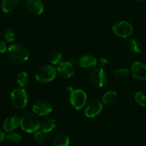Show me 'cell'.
Returning a JSON list of instances; mask_svg holds the SVG:
<instances>
[{
	"label": "cell",
	"mask_w": 146,
	"mask_h": 146,
	"mask_svg": "<svg viewBox=\"0 0 146 146\" xmlns=\"http://www.w3.org/2000/svg\"><path fill=\"white\" fill-rule=\"evenodd\" d=\"M7 56L9 59L15 64H22L29 58V52L21 44H13L8 48Z\"/></svg>",
	"instance_id": "cell-1"
},
{
	"label": "cell",
	"mask_w": 146,
	"mask_h": 146,
	"mask_svg": "<svg viewBox=\"0 0 146 146\" xmlns=\"http://www.w3.org/2000/svg\"><path fill=\"white\" fill-rule=\"evenodd\" d=\"M19 125L23 131L31 133L38 131L40 126V121L35 113H27L19 119Z\"/></svg>",
	"instance_id": "cell-2"
},
{
	"label": "cell",
	"mask_w": 146,
	"mask_h": 146,
	"mask_svg": "<svg viewBox=\"0 0 146 146\" xmlns=\"http://www.w3.org/2000/svg\"><path fill=\"white\" fill-rule=\"evenodd\" d=\"M56 69L50 65H45L39 68L35 74V78L40 83H49L56 77Z\"/></svg>",
	"instance_id": "cell-3"
},
{
	"label": "cell",
	"mask_w": 146,
	"mask_h": 146,
	"mask_svg": "<svg viewBox=\"0 0 146 146\" xmlns=\"http://www.w3.org/2000/svg\"><path fill=\"white\" fill-rule=\"evenodd\" d=\"M11 101L17 108H24L28 103V95L24 88H17L11 94Z\"/></svg>",
	"instance_id": "cell-4"
},
{
	"label": "cell",
	"mask_w": 146,
	"mask_h": 146,
	"mask_svg": "<svg viewBox=\"0 0 146 146\" xmlns=\"http://www.w3.org/2000/svg\"><path fill=\"white\" fill-rule=\"evenodd\" d=\"M113 31L115 34L121 38H127L133 33V26L126 21H120L113 26Z\"/></svg>",
	"instance_id": "cell-5"
},
{
	"label": "cell",
	"mask_w": 146,
	"mask_h": 146,
	"mask_svg": "<svg viewBox=\"0 0 146 146\" xmlns=\"http://www.w3.org/2000/svg\"><path fill=\"white\" fill-rule=\"evenodd\" d=\"M70 101L71 105L75 109L80 110L85 106L86 102H87V95L82 90H74L70 94Z\"/></svg>",
	"instance_id": "cell-6"
},
{
	"label": "cell",
	"mask_w": 146,
	"mask_h": 146,
	"mask_svg": "<svg viewBox=\"0 0 146 146\" xmlns=\"http://www.w3.org/2000/svg\"><path fill=\"white\" fill-rule=\"evenodd\" d=\"M106 80H107V76L103 68H95L90 73V83L95 88H102L104 86L106 83Z\"/></svg>",
	"instance_id": "cell-7"
},
{
	"label": "cell",
	"mask_w": 146,
	"mask_h": 146,
	"mask_svg": "<svg viewBox=\"0 0 146 146\" xmlns=\"http://www.w3.org/2000/svg\"><path fill=\"white\" fill-rule=\"evenodd\" d=\"M102 110V104L98 100H92L89 102L84 110V114L87 118H94L97 116Z\"/></svg>",
	"instance_id": "cell-8"
},
{
	"label": "cell",
	"mask_w": 146,
	"mask_h": 146,
	"mask_svg": "<svg viewBox=\"0 0 146 146\" xmlns=\"http://www.w3.org/2000/svg\"><path fill=\"white\" fill-rule=\"evenodd\" d=\"M33 112L40 116H44L52 111V106L46 101H39L32 106Z\"/></svg>",
	"instance_id": "cell-9"
},
{
	"label": "cell",
	"mask_w": 146,
	"mask_h": 146,
	"mask_svg": "<svg viewBox=\"0 0 146 146\" xmlns=\"http://www.w3.org/2000/svg\"><path fill=\"white\" fill-rule=\"evenodd\" d=\"M132 76L139 81L146 80V65L139 61H135L132 64Z\"/></svg>",
	"instance_id": "cell-10"
},
{
	"label": "cell",
	"mask_w": 146,
	"mask_h": 146,
	"mask_svg": "<svg viewBox=\"0 0 146 146\" xmlns=\"http://www.w3.org/2000/svg\"><path fill=\"white\" fill-rule=\"evenodd\" d=\"M57 72L63 78H69L74 74V68L70 61H61L57 64Z\"/></svg>",
	"instance_id": "cell-11"
},
{
	"label": "cell",
	"mask_w": 146,
	"mask_h": 146,
	"mask_svg": "<svg viewBox=\"0 0 146 146\" xmlns=\"http://www.w3.org/2000/svg\"><path fill=\"white\" fill-rule=\"evenodd\" d=\"M26 6L29 11L36 15L42 14L44 4L41 0H26Z\"/></svg>",
	"instance_id": "cell-12"
},
{
	"label": "cell",
	"mask_w": 146,
	"mask_h": 146,
	"mask_svg": "<svg viewBox=\"0 0 146 146\" xmlns=\"http://www.w3.org/2000/svg\"><path fill=\"white\" fill-rule=\"evenodd\" d=\"M19 125V119L17 115H11L6 118L4 122V129L6 132H11Z\"/></svg>",
	"instance_id": "cell-13"
},
{
	"label": "cell",
	"mask_w": 146,
	"mask_h": 146,
	"mask_svg": "<svg viewBox=\"0 0 146 146\" xmlns=\"http://www.w3.org/2000/svg\"><path fill=\"white\" fill-rule=\"evenodd\" d=\"M79 64L82 68H88L95 66L97 64V61L93 56L84 55L79 59Z\"/></svg>",
	"instance_id": "cell-14"
},
{
	"label": "cell",
	"mask_w": 146,
	"mask_h": 146,
	"mask_svg": "<svg viewBox=\"0 0 146 146\" xmlns=\"http://www.w3.org/2000/svg\"><path fill=\"white\" fill-rule=\"evenodd\" d=\"M55 127V120L53 118H46L40 123V128L44 133H50Z\"/></svg>",
	"instance_id": "cell-15"
},
{
	"label": "cell",
	"mask_w": 146,
	"mask_h": 146,
	"mask_svg": "<svg viewBox=\"0 0 146 146\" xmlns=\"http://www.w3.org/2000/svg\"><path fill=\"white\" fill-rule=\"evenodd\" d=\"M117 96L115 91H107L103 95L102 103L106 106H111L117 101Z\"/></svg>",
	"instance_id": "cell-16"
},
{
	"label": "cell",
	"mask_w": 146,
	"mask_h": 146,
	"mask_svg": "<svg viewBox=\"0 0 146 146\" xmlns=\"http://www.w3.org/2000/svg\"><path fill=\"white\" fill-rule=\"evenodd\" d=\"M18 4V0H2L1 9L5 13H9L13 11Z\"/></svg>",
	"instance_id": "cell-17"
},
{
	"label": "cell",
	"mask_w": 146,
	"mask_h": 146,
	"mask_svg": "<svg viewBox=\"0 0 146 146\" xmlns=\"http://www.w3.org/2000/svg\"><path fill=\"white\" fill-rule=\"evenodd\" d=\"M70 138L65 134H59L53 141V146H68Z\"/></svg>",
	"instance_id": "cell-18"
},
{
	"label": "cell",
	"mask_w": 146,
	"mask_h": 146,
	"mask_svg": "<svg viewBox=\"0 0 146 146\" xmlns=\"http://www.w3.org/2000/svg\"><path fill=\"white\" fill-rule=\"evenodd\" d=\"M129 47L130 49L135 53H140L143 49V46L142 44L138 40L135 39V38H131L129 40Z\"/></svg>",
	"instance_id": "cell-19"
},
{
	"label": "cell",
	"mask_w": 146,
	"mask_h": 146,
	"mask_svg": "<svg viewBox=\"0 0 146 146\" xmlns=\"http://www.w3.org/2000/svg\"><path fill=\"white\" fill-rule=\"evenodd\" d=\"M29 81V76L25 71L20 73L17 76V83L20 87H24Z\"/></svg>",
	"instance_id": "cell-20"
},
{
	"label": "cell",
	"mask_w": 146,
	"mask_h": 146,
	"mask_svg": "<svg viewBox=\"0 0 146 146\" xmlns=\"http://www.w3.org/2000/svg\"><path fill=\"white\" fill-rule=\"evenodd\" d=\"M135 101L140 106L145 107L146 106V96L143 92L136 93L135 95Z\"/></svg>",
	"instance_id": "cell-21"
},
{
	"label": "cell",
	"mask_w": 146,
	"mask_h": 146,
	"mask_svg": "<svg viewBox=\"0 0 146 146\" xmlns=\"http://www.w3.org/2000/svg\"><path fill=\"white\" fill-rule=\"evenodd\" d=\"M50 62L53 64V65H57L60 64L62 59V54L59 51H55L53 52L50 56Z\"/></svg>",
	"instance_id": "cell-22"
},
{
	"label": "cell",
	"mask_w": 146,
	"mask_h": 146,
	"mask_svg": "<svg viewBox=\"0 0 146 146\" xmlns=\"http://www.w3.org/2000/svg\"><path fill=\"white\" fill-rule=\"evenodd\" d=\"M130 74V71L127 68H120V69H117L115 71L114 76L116 78L118 79H124V78H127Z\"/></svg>",
	"instance_id": "cell-23"
},
{
	"label": "cell",
	"mask_w": 146,
	"mask_h": 146,
	"mask_svg": "<svg viewBox=\"0 0 146 146\" xmlns=\"http://www.w3.org/2000/svg\"><path fill=\"white\" fill-rule=\"evenodd\" d=\"M4 39L6 40V41L8 43H11L14 41V32L11 29H6V31H4Z\"/></svg>",
	"instance_id": "cell-24"
},
{
	"label": "cell",
	"mask_w": 146,
	"mask_h": 146,
	"mask_svg": "<svg viewBox=\"0 0 146 146\" xmlns=\"http://www.w3.org/2000/svg\"><path fill=\"white\" fill-rule=\"evenodd\" d=\"M7 140L10 143H17L21 141V137L18 133H10L7 136Z\"/></svg>",
	"instance_id": "cell-25"
},
{
	"label": "cell",
	"mask_w": 146,
	"mask_h": 146,
	"mask_svg": "<svg viewBox=\"0 0 146 146\" xmlns=\"http://www.w3.org/2000/svg\"><path fill=\"white\" fill-rule=\"evenodd\" d=\"M45 133H44L43 131H36L34 132V138L37 143H43L45 141L46 136H45Z\"/></svg>",
	"instance_id": "cell-26"
},
{
	"label": "cell",
	"mask_w": 146,
	"mask_h": 146,
	"mask_svg": "<svg viewBox=\"0 0 146 146\" xmlns=\"http://www.w3.org/2000/svg\"><path fill=\"white\" fill-rule=\"evenodd\" d=\"M107 64H108V60H107V58H100V61H99V66H100L102 68H104V67L107 65Z\"/></svg>",
	"instance_id": "cell-27"
},
{
	"label": "cell",
	"mask_w": 146,
	"mask_h": 146,
	"mask_svg": "<svg viewBox=\"0 0 146 146\" xmlns=\"http://www.w3.org/2000/svg\"><path fill=\"white\" fill-rule=\"evenodd\" d=\"M7 51V45L5 42L0 40V54H4Z\"/></svg>",
	"instance_id": "cell-28"
},
{
	"label": "cell",
	"mask_w": 146,
	"mask_h": 146,
	"mask_svg": "<svg viewBox=\"0 0 146 146\" xmlns=\"http://www.w3.org/2000/svg\"><path fill=\"white\" fill-rule=\"evenodd\" d=\"M4 138H5V134H4V133L3 131H0V143L3 142Z\"/></svg>",
	"instance_id": "cell-29"
},
{
	"label": "cell",
	"mask_w": 146,
	"mask_h": 146,
	"mask_svg": "<svg viewBox=\"0 0 146 146\" xmlns=\"http://www.w3.org/2000/svg\"><path fill=\"white\" fill-rule=\"evenodd\" d=\"M77 61H77V60L75 58H72L70 60V62L72 64H76V63H77Z\"/></svg>",
	"instance_id": "cell-30"
},
{
	"label": "cell",
	"mask_w": 146,
	"mask_h": 146,
	"mask_svg": "<svg viewBox=\"0 0 146 146\" xmlns=\"http://www.w3.org/2000/svg\"><path fill=\"white\" fill-rule=\"evenodd\" d=\"M67 91H68V92H70V94H71V93L73 91H74V88H73L72 86H68L67 88Z\"/></svg>",
	"instance_id": "cell-31"
},
{
	"label": "cell",
	"mask_w": 146,
	"mask_h": 146,
	"mask_svg": "<svg viewBox=\"0 0 146 146\" xmlns=\"http://www.w3.org/2000/svg\"><path fill=\"white\" fill-rule=\"evenodd\" d=\"M135 1H140V2H142V1H145V0H135Z\"/></svg>",
	"instance_id": "cell-32"
}]
</instances>
